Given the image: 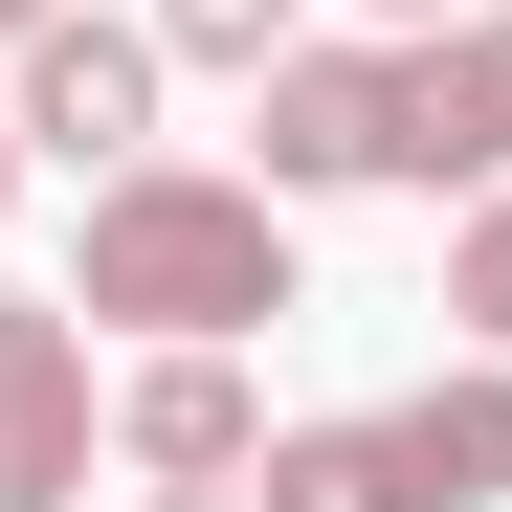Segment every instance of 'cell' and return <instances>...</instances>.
Segmentation results:
<instances>
[{"mask_svg":"<svg viewBox=\"0 0 512 512\" xmlns=\"http://www.w3.org/2000/svg\"><path fill=\"white\" fill-rule=\"evenodd\" d=\"M67 312L90 334H268L290 312V201L268 179H201V156H112Z\"/></svg>","mask_w":512,"mask_h":512,"instance_id":"6da1fadb","label":"cell"},{"mask_svg":"<svg viewBox=\"0 0 512 512\" xmlns=\"http://www.w3.org/2000/svg\"><path fill=\"white\" fill-rule=\"evenodd\" d=\"M245 512H512V357H446V379L334 401V423H268Z\"/></svg>","mask_w":512,"mask_h":512,"instance_id":"7a4b0ae2","label":"cell"},{"mask_svg":"<svg viewBox=\"0 0 512 512\" xmlns=\"http://www.w3.org/2000/svg\"><path fill=\"white\" fill-rule=\"evenodd\" d=\"M0 112H23V179H112V156H156V23L45 0V23L0 45Z\"/></svg>","mask_w":512,"mask_h":512,"instance_id":"3957f363","label":"cell"},{"mask_svg":"<svg viewBox=\"0 0 512 512\" xmlns=\"http://www.w3.org/2000/svg\"><path fill=\"white\" fill-rule=\"evenodd\" d=\"M245 179L268 201H357V179H401V45H268L245 67Z\"/></svg>","mask_w":512,"mask_h":512,"instance_id":"277c9868","label":"cell"},{"mask_svg":"<svg viewBox=\"0 0 512 512\" xmlns=\"http://www.w3.org/2000/svg\"><path fill=\"white\" fill-rule=\"evenodd\" d=\"M90 446H112L90 312H67V290H0V512H90Z\"/></svg>","mask_w":512,"mask_h":512,"instance_id":"5b68a950","label":"cell"},{"mask_svg":"<svg viewBox=\"0 0 512 512\" xmlns=\"http://www.w3.org/2000/svg\"><path fill=\"white\" fill-rule=\"evenodd\" d=\"M245 446H268L245 334H134V379H112V468H134V490H245Z\"/></svg>","mask_w":512,"mask_h":512,"instance_id":"8992f818","label":"cell"},{"mask_svg":"<svg viewBox=\"0 0 512 512\" xmlns=\"http://www.w3.org/2000/svg\"><path fill=\"white\" fill-rule=\"evenodd\" d=\"M401 179H423V201H490V179H512V0L401 23Z\"/></svg>","mask_w":512,"mask_h":512,"instance_id":"52a82bcc","label":"cell"},{"mask_svg":"<svg viewBox=\"0 0 512 512\" xmlns=\"http://www.w3.org/2000/svg\"><path fill=\"white\" fill-rule=\"evenodd\" d=\"M312 45V0H156V67H268Z\"/></svg>","mask_w":512,"mask_h":512,"instance_id":"ba28073f","label":"cell"},{"mask_svg":"<svg viewBox=\"0 0 512 512\" xmlns=\"http://www.w3.org/2000/svg\"><path fill=\"white\" fill-rule=\"evenodd\" d=\"M446 312H468V357H512V179L446 223Z\"/></svg>","mask_w":512,"mask_h":512,"instance_id":"9c48e42d","label":"cell"},{"mask_svg":"<svg viewBox=\"0 0 512 512\" xmlns=\"http://www.w3.org/2000/svg\"><path fill=\"white\" fill-rule=\"evenodd\" d=\"M134 512H245V490H134Z\"/></svg>","mask_w":512,"mask_h":512,"instance_id":"30bf717a","label":"cell"},{"mask_svg":"<svg viewBox=\"0 0 512 512\" xmlns=\"http://www.w3.org/2000/svg\"><path fill=\"white\" fill-rule=\"evenodd\" d=\"M0 201H23V112H0Z\"/></svg>","mask_w":512,"mask_h":512,"instance_id":"8fae6325","label":"cell"},{"mask_svg":"<svg viewBox=\"0 0 512 512\" xmlns=\"http://www.w3.org/2000/svg\"><path fill=\"white\" fill-rule=\"evenodd\" d=\"M23 23H45V0H0V45H23Z\"/></svg>","mask_w":512,"mask_h":512,"instance_id":"7c38bea8","label":"cell"},{"mask_svg":"<svg viewBox=\"0 0 512 512\" xmlns=\"http://www.w3.org/2000/svg\"><path fill=\"white\" fill-rule=\"evenodd\" d=\"M379 23H446V0H379Z\"/></svg>","mask_w":512,"mask_h":512,"instance_id":"4fadbf2b","label":"cell"}]
</instances>
